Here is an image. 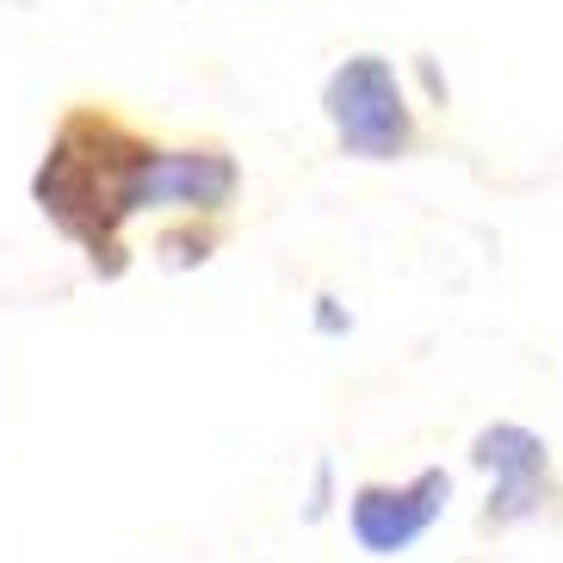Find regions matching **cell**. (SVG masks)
Here are the masks:
<instances>
[{
    "instance_id": "obj_2",
    "label": "cell",
    "mask_w": 563,
    "mask_h": 563,
    "mask_svg": "<svg viewBox=\"0 0 563 563\" xmlns=\"http://www.w3.org/2000/svg\"><path fill=\"white\" fill-rule=\"evenodd\" d=\"M329 124L341 136V150L360 155V162H390L415 143V112L402 100L397 68L384 56H347V63L329 75Z\"/></svg>"
},
{
    "instance_id": "obj_5",
    "label": "cell",
    "mask_w": 563,
    "mask_h": 563,
    "mask_svg": "<svg viewBox=\"0 0 563 563\" xmlns=\"http://www.w3.org/2000/svg\"><path fill=\"white\" fill-rule=\"evenodd\" d=\"M471 452H477L483 471H496V496H489V520H496V527L527 520V514L545 501L551 452H545V440H539V433L501 421V428H483Z\"/></svg>"
},
{
    "instance_id": "obj_3",
    "label": "cell",
    "mask_w": 563,
    "mask_h": 563,
    "mask_svg": "<svg viewBox=\"0 0 563 563\" xmlns=\"http://www.w3.org/2000/svg\"><path fill=\"white\" fill-rule=\"evenodd\" d=\"M452 496V477L446 471H421L415 483H365L360 496H353V532H360L365 551H378V558H397L409 551L421 532L440 520Z\"/></svg>"
},
{
    "instance_id": "obj_4",
    "label": "cell",
    "mask_w": 563,
    "mask_h": 563,
    "mask_svg": "<svg viewBox=\"0 0 563 563\" xmlns=\"http://www.w3.org/2000/svg\"><path fill=\"white\" fill-rule=\"evenodd\" d=\"M242 186V167L223 143H167L155 167V211L180 217H223Z\"/></svg>"
},
{
    "instance_id": "obj_1",
    "label": "cell",
    "mask_w": 563,
    "mask_h": 563,
    "mask_svg": "<svg viewBox=\"0 0 563 563\" xmlns=\"http://www.w3.org/2000/svg\"><path fill=\"white\" fill-rule=\"evenodd\" d=\"M167 143L143 131L112 100H68L51 124L44 162L32 174V205L56 235L87 254L100 279H124L131 266V217L155 211V167Z\"/></svg>"
}]
</instances>
